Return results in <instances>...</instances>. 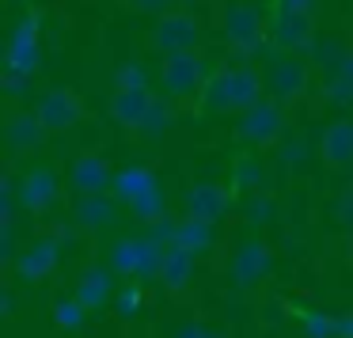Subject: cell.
Masks as SVG:
<instances>
[{
	"instance_id": "obj_1",
	"label": "cell",
	"mask_w": 353,
	"mask_h": 338,
	"mask_svg": "<svg viewBox=\"0 0 353 338\" xmlns=\"http://www.w3.org/2000/svg\"><path fill=\"white\" fill-rule=\"evenodd\" d=\"M156 46L168 50V54H179V50H190L198 42V23L190 16H168L160 27H156Z\"/></svg>"
},
{
	"instance_id": "obj_2",
	"label": "cell",
	"mask_w": 353,
	"mask_h": 338,
	"mask_svg": "<svg viewBox=\"0 0 353 338\" xmlns=\"http://www.w3.org/2000/svg\"><path fill=\"white\" fill-rule=\"evenodd\" d=\"M163 80H168L171 92H190V88L201 80V61L190 54V50L168 54V65H163Z\"/></svg>"
},
{
	"instance_id": "obj_3",
	"label": "cell",
	"mask_w": 353,
	"mask_h": 338,
	"mask_svg": "<svg viewBox=\"0 0 353 338\" xmlns=\"http://www.w3.org/2000/svg\"><path fill=\"white\" fill-rule=\"evenodd\" d=\"M262 34V23H259V12L254 8H243V4H236V8L228 12V39L236 42V46H254Z\"/></svg>"
},
{
	"instance_id": "obj_4",
	"label": "cell",
	"mask_w": 353,
	"mask_h": 338,
	"mask_svg": "<svg viewBox=\"0 0 353 338\" xmlns=\"http://www.w3.org/2000/svg\"><path fill=\"white\" fill-rule=\"evenodd\" d=\"M274 34L281 46H300V42L307 39V12H289L281 8L274 19Z\"/></svg>"
},
{
	"instance_id": "obj_5",
	"label": "cell",
	"mask_w": 353,
	"mask_h": 338,
	"mask_svg": "<svg viewBox=\"0 0 353 338\" xmlns=\"http://www.w3.org/2000/svg\"><path fill=\"white\" fill-rule=\"evenodd\" d=\"M42 115H46V122H50V126L69 122V118H72V99H69V95H50L46 107H42Z\"/></svg>"
},
{
	"instance_id": "obj_6",
	"label": "cell",
	"mask_w": 353,
	"mask_h": 338,
	"mask_svg": "<svg viewBox=\"0 0 353 338\" xmlns=\"http://www.w3.org/2000/svg\"><path fill=\"white\" fill-rule=\"evenodd\" d=\"M270 77L277 80V92H296V80L304 77V69H300V65H292V61H281L274 72H270Z\"/></svg>"
},
{
	"instance_id": "obj_7",
	"label": "cell",
	"mask_w": 353,
	"mask_h": 338,
	"mask_svg": "<svg viewBox=\"0 0 353 338\" xmlns=\"http://www.w3.org/2000/svg\"><path fill=\"white\" fill-rule=\"evenodd\" d=\"M133 4H137L141 12H160V8H168L171 0H133Z\"/></svg>"
}]
</instances>
